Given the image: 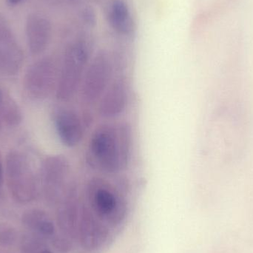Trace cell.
<instances>
[{
    "instance_id": "52a82bcc",
    "label": "cell",
    "mask_w": 253,
    "mask_h": 253,
    "mask_svg": "<svg viewBox=\"0 0 253 253\" xmlns=\"http://www.w3.org/2000/svg\"><path fill=\"white\" fill-rule=\"evenodd\" d=\"M71 164L62 153L46 156L40 167V185L44 200L57 205L71 178Z\"/></svg>"
},
{
    "instance_id": "3957f363",
    "label": "cell",
    "mask_w": 253,
    "mask_h": 253,
    "mask_svg": "<svg viewBox=\"0 0 253 253\" xmlns=\"http://www.w3.org/2000/svg\"><path fill=\"white\" fill-rule=\"evenodd\" d=\"M93 56V44L87 39H77L68 44L59 65L54 93L57 102L71 103L77 97L82 80Z\"/></svg>"
},
{
    "instance_id": "d6986e66",
    "label": "cell",
    "mask_w": 253,
    "mask_h": 253,
    "mask_svg": "<svg viewBox=\"0 0 253 253\" xmlns=\"http://www.w3.org/2000/svg\"><path fill=\"white\" fill-rule=\"evenodd\" d=\"M83 19L84 22L90 25L96 24V15L91 9H85L83 13Z\"/></svg>"
},
{
    "instance_id": "44dd1931",
    "label": "cell",
    "mask_w": 253,
    "mask_h": 253,
    "mask_svg": "<svg viewBox=\"0 0 253 253\" xmlns=\"http://www.w3.org/2000/svg\"><path fill=\"white\" fill-rule=\"evenodd\" d=\"M22 1H24V0H7V1H8L10 4H13V5L19 4V3L22 2Z\"/></svg>"
},
{
    "instance_id": "9c48e42d",
    "label": "cell",
    "mask_w": 253,
    "mask_h": 253,
    "mask_svg": "<svg viewBox=\"0 0 253 253\" xmlns=\"http://www.w3.org/2000/svg\"><path fill=\"white\" fill-rule=\"evenodd\" d=\"M59 75V65L52 56L36 61L27 70L24 89L28 98L43 101L55 93Z\"/></svg>"
},
{
    "instance_id": "277c9868",
    "label": "cell",
    "mask_w": 253,
    "mask_h": 253,
    "mask_svg": "<svg viewBox=\"0 0 253 253\" xmlns=\"http://www.w3.org/2000/svg\"><path fill=\"white\" fill-rule=\"evenodd\" d=\"M126 72L120 58L106 49L93 54L82 80L77 97L80 106L94 110L117 73Z\"/></svg>"
},
{
    "instance_id": "6da1fadb",
    "label": "cell",
    "mask_w": 253,
    "mask_h": 253,
    "mask_svg": "<svg viewBox=\"0 0 253 253\" xmlns=\"http://www.w3.org/2000/svg\"><path fill=\"white\" fill-rule=\"evenodd\" d=\"M135 132L126 120L102 121L92 129L86 148V165L107 177L125 174L132 165Z\"/></svg>"
},
{
    "instance_id": "5b68a950",
    "label": "cell",
    "mask_w": 253,
    "mask_h": 253,
    "mask_svg": "<svg viewBox=\"0 0 253 253\" xmlns=\"http://www.w3.org/2000/svg\"><path fill=\"white\" fill-rule=\"evenodd\" d=\"M52 108L51 120L59 142L68 149L80 147L94 123L93 110L57 102Z\"/></svg>"
},
{
    "instance_id": "ba28073f",
    "label": "cell",
    "mask_w": 253,
    "mask_h": 253,
    "mask_svg": "<svg viewBox=\"0 0 253 253\" xmlns=\"http://www.w3.org/2000/svg\"><path fill=\"white\" fill-rule=\"evenodd\" d=\"M132 91L126 72L117 73L95 108L96 116L102 121L120 120L130 107Z\"/></svg>"
},
{
    "instance_id": "30bf717a",
    "label": "cell",
    "mask_w": 253,
    "mask_h": 253,
    "mask_svg": "<svg viewBox=\"0 0 253 253\" xmlns=\"http://www.w3.org/2000/svg\"><path fill=\"white\" fill-rule=\"evenodd\" d=\"M57 205L56 219L61 233L70 239L77 237L82 206L77 178H71Z\"/></svg>"
},
{
    "instance_id": "7402d4cb",
    "label": "cell",
    "mask_w": 253,
    "mask_h": 253,
    "mask_svg": "<svg viewBox=\"0 0 253 253\" xmlns=\"http://www.w3.org/2000/svg\"><path fill=\"white\" fill-rule=\"evenodd\" d=\"M236 2V0H227V2H226L225 4L227 6L230 5V4L233 5V4H235V3Z\"/></svg>"
},
{
    "instance_id": "2e32d148",
    "label": "cell",
    "mask_w": 253,
    "mask_h": 253,
    "mask_svg": "<svg viewBox=\"0 0 253 253\" xmlns=\"http://www.w3.org/2000/svg\"><path fill=\"white\" fill-rule=\"evenodd\" d=\"M0 118L2 123L10 126H19L22 121V114L19 105L8 95L3 93L0 99Z\"/></svg>"
},
{
    "instance_id": "e0dca14e",
    "label": "cell",
    "mask_w": 253,
    "mask_h": 253,
    "mask_svg": "<svg viewBox=\"0 0 253 253\" xmlns=\"http://www.w3.org/2000/svg\"><path fill=\"white\" fill-rule=\"evenodd\" d=\"M19 248L22 253H53L45 240L31 233L21 236Z\"/></svg>"
},
{
    "instance_id": "d4e9b609",
    "label": "cell",
    "mask_w": 253,
    "mask_h": 253,
    "mask_svg": "<svg viewBox=\"0 0 253 253\" xmlns=\"http://www.w3.org/2000/svg\"></svg>"
},
{
    "instance_id": "603a6c76",
    "label": "cell",
    "mask_w": 253,
    "mask_h": 253,
    "mask_svg": "<svg viewBox=\"0 0 253 253\" xmlns=\"http://www.w3.org/2000/svg\"><path fill=\"white\" fill-rule=\"evenodd\" d=\"M1 126H2V121H1V118H0V130L1 129Z\"/></svg>"
},
{
    "instance_id": "ffe728a7",
    "label": "cell",
    "mask_w": 253,
    "mask_h": 253,
    "mask_svg": "<svg viewBox=\"0 0 253 253\" xmlns=\"http://www.w3.org/2000/svg\"><path fill=\"white\" fill-rule=\"evenodd\" d=\"M2 186H3V168L1 164V154H0V202L2 198Z\"/></svg>"
},
{
    "instance_id": "9a60e30c",
    "label": "cell",
    "mask_w": 253,
    "mask_h": 253,
    "mask_svg": "<svg viewBox=\"0 0 253 253\" xmlns=\"http://www.w3.org/2000/svg\"><path fill=\"white\" fill-rule=\"evenodd\" d=\"M108 24L117 34L129 36L133 31V22L129 7L124 0H113L108 7Z\"/></svg>"
},
{
    "instance_id": "8fae6325",
    "label": "cell",
    "mask_w": 253,
    "mask_h": 253,
    "mask_svg": "<svg viewBox=\"0 0 253 253\" xmlns=\"http://www.w3.org/2000/svg\"><path fill=\"white\" fill-rule=\"evenodd\" d=\"M101 221L88 205L82 203L77 236L86 251H97L106 243L108 232Z\"/></svg>"
},
{
    "instance_id": "8992f818",
    "label": "cell",
    "mask_w": 253,
    "mask_h": 253,
    "mask_svg": "<svg viewBox=\"0 0 253 253\" xmlns=\"http://www.w3.org/2000/svg\"><path fill=\"white\" fill-rule=\"evenodd\" d=\"M7 188L13 200L21 205L34 202L39 196L40 183L28 158L17 150H10L5 159Z\"/></svg>"
},
{
    "instance_id": "5bb4252c",
    "label": "cell",
    "mask_w": 253,
    "mask_h": 253,
    "mask_svg": "<svg viewBox=\"0 0 253 253\" xmlns=\"http://www.w3.org/2000/svg\"><path fill=\"white\" fill-rule=\"evenodd\" d=\"M21 220L30 233L44 240L51 241L57 234L53 219L43 210H28L22 214Z\"/></svg>"
},
{
    "instance_id": "7a4b0ae2",
    "label": "cell",
    "mask_w": 253,
    "mask_h": 253,
    "mask_svg": "<svg viewBox=\"0 0 253 253\" xmlns=\"http://www.w3.org/2000/svg\"><path fill=\"white\" fill-rule=\"evenodd\" d=\"M93 175L84 185V193L89 208L99 219L113 225L120 224L126 215V194L129 190V181L123 175L113 177Z\"/></svg>"
},
{
    "instance_id": "4fadbf2b",
    "label": "cell",
    "mask_w": 253,
    "mask_h": 253,
    "mask_svg": "<svg viewBox=\"0 0 253 253\" xmlns=\"http://www.w3.org/2000/svg\"><path fill=\"white\" fill-rule=\"evenodd\" d=\"M27 43L33 55H40L45 51L50 42L52 26L45 16L31 13L27 18L25 25Z\"/></svg>"
},
{
    "instance_id": "7c38bea8",
    "label": "cell",
    "mask_w": 253,
    "mask_h": 253,
    "mask_svg": "<svg viewBox=\"0 0 253 253\" xmlns=\"http://www.w3.org/2000/svg\"><path fill=\"white\" fill-rule=\"evenodd\" d=\"M24 53L5 21L0 17V74L16 75L22 68Z\"/></svg>"
},
{
    "instance_id": "ac0fdd59",
    "label": "cell",
    "mask_w": 253,
    "mask_h": 253,
    "mask_svg": "<svg viewBox=\"0 0 253 253\" xmlns=\"http://www.w3.org/2000/svg\"><path fill=\"white\" fill-rule=\"evenodd\" d=\"M17 239V232L13 226L6 222H0V246L10 248L16 244Z\"/></svg>"
},
{
    "instance_id": "cb8c5ba5",
    "label": "cell",
    "mask_w": 253,
    "mask_h": 253,
    "mask_svg": "<svg viewBox=\"0 0 253 253\" xmlns=\"http://www.w3.org/2000/svg\"><path fill=\"white\" fill-rule=\"evenodd\" d=\"M2 95H3V92L1 91V90H0V99H1V97H2Z\"/></svg>"
}]
</instances>
